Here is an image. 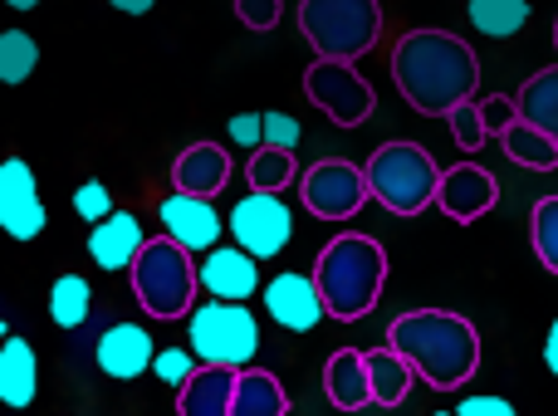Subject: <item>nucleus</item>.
I'll return each mask as SVG.
<instances>
[{
	"mask_svg": "<svg viewBox=\"0 0 558 416\" xmlns=\"http://www.w3.org/2000/svg\"><path fill=\"white\" fill-rule=\"evenodd\" d=\"M495 201H500V182H495L481 162H461V167H451V172H441L436 206H441L451 221H461V225L481 221V216L495 211Z\"/></svg>",
	"mask_w": 558,
	"mask_h": 416,
	"instance_id": "obj_15",
	"label": "nucleus"
},
{
	"mask_svg": "<svg viewBox=\"0 0 558 416\" xmlns=\"http://www.w3.org/2000/svg\"><path fill=\"white\" fill-rule=\"evenodd\" d=\"M39 64V45L25 29H0V84H25Z\"/></svg>",
	"mask_w": 558,
	"mask_h": 416,
	"instance_id": "obj_29",
	"label": "nucleus"
},
{
	"mask_svg": "<svg viewBox=\"0 0 558 416\" xmlns=\"http://www.w3.org/2000/svg\"><path fill=\"white\" fill-rule=\"evenodd\" d=\"M304 94H308V103H318V113L338 127H363L377 108L373 84L353 69V59H314V64L304 69Z\"/></svg>",
	"mask_w": 558,
	"mask_h": 416,
	"instance_id": "obj_8",
	"label": "nucleus"
},
{
	"mask_svg": "<svg viewBox=\"0 0 558 416\" xmlns=\"http://www.w3.org/2000/svg\"><path fill=\"white\" fill-rule=\"evenodd\" d=\"M153 358H157V343H153V333L143 329V323H108L104 333H98V343H94V363L104 368V378H113V382H133V378H143L147 368H153Z\"/></svg>",
	"mask_w": 558,
	"mask_h": 416,
	"instance_id": "obj_14",
	"label": "nucleus"
},
{
	"mask_svg": "<svg viewBox=\"0 0 558 416\" xmlns=\"http://www.w3.org/2000/svg\"><path fill=\"white\" fill-rule=\"evenodd\" d=\"M500 147L514 167H524V172H554L558 167V137H549L539 123H530V118H514V123L500 133Z\"/></svg>",
	"mask_w": 558,
	"mask_h": 416,
	"instance_id": "obj_22",
	"label": "nucleus"
},
{
	"mask_svg": "<svg viewBox=\"0 0 558 416\" xmlns=\"http://www.w3.org/2000/svg\"><path fill=\"white\" fill-rule=\"evenodd\" d=\"M456 416H514V407L505 397H461Z\"/></svg>",
	"mask_w": 558,
	"mask_h": 416,
	"instance_id": "obj_38",
	"label": "nucleus"
},
{
	"mask_svg": "<svg viewBox=\"0 0 558 416\" xmlns=\"http://www.w3.org/2000/svg\"><path fill=\"white\" fill-rule=\"evenodd\" d=\"M554 49H558V20H554Z\"/></svg>",
	"mask_w": 558,
	"mask_h": 416,
	"instance_id": "obj_43",
	"label": "nucleus"
},
{
	"mask_svg": "<svg viewBox=\"0 0 558 416\" xmlns=\"http://www.w3.org/2000/svg\"><path fill=\"white\" fill-rule=\"evenodd\" d=\"M196 270H202V294L211 299H251L260 290V255L245 245H216L196 260Z\"/></svg>",
	"mask_w": 558,
	"mask_h": 416,
	"instance_id": "obj_16",
	"label": "nucleus"
},
{
	"mask_svg": "<svg viewBox=\"0 0 558 416\" xmlns=\"http://www.w3.org/2000/svg\"><path fill=\"white\" fill-rule=\"evenodd\" d=\"M69 206H74V216L78 221H104V216H113L118 206H113V196H108V182H98V176H88V182H78V192L69 196Z\"/></svg>",
	"mask_w": 558,
	"mask_h": 416,
	"instance_id": "obj_33",
	"label": "nucleus"
},
{
	"mask_svg": "<svg viewBox=\"0 0 558 416\" xmlns=\"http://www.w3.org/2000/svg\"><path fill=\"white\" fill-rule=\"evenodd\" d=\"M471 25L490 39H510L530 25V0H471Z\"/></svg>",
	"mask_w": 558,
	"mask_h": 416,
	"instance_id": "obj_27",
	"label": "nucleus"
},
{
	"mask_svg": "<svg viewBox=\"0 0 558 416\" xmlns=\"http://www.w3.org/2000/svg\"><path fill=\"white\" fill-rule=\"evenodd\" d=\"M392 84L422 118H446L456 103L475 98L481 59L451 29H407L392 49Z\"/></svg>",
	"mask_w": 558,
	"mask_h": 416,
	"instance_id": "obj_1",
	"label": "nucleus"
},
{
	"mask_svg": "<svg viewBox=\"0 0 558 416\" xmlns=\"http://www.w3.org/2000/svg\"><path fill=\"white\" fill-rule=\"evenodd\" d=\"M5 339H10V323H5V319H0V343H5Z\"/></svg>",
	"mask_w": 558,
	"mask_h": 416,
	"instance_id": "obj_42",
	"label": "nucleus"
},
{
	"mask_svg": "<svg viewBox=\"0 0 558 416\" xmlns=\"http://www.w3.org/2000/svg\"><path fill=\"white\" fill-rule=\"evenodd\" d=\"M231 235H235V245H245L251 255L275 260V255L294 241V211L279 201V192L251 186V192L231 206Z\"/></svg>",
	"mask_w": 558,
	"mask_h": 416,
	"instance_id": "obj_10",
	"label": "nucleus"
},
{
	"mask_svg": "<svg viewBox=\"0 0 558 416\" xmlns=\"http://www.w3.org/2000/svg\"><path fill=\"white\" fill-rule=\"evenodd\" d=\"M235 15H241L245 29L270 35V29L279 25V15H284V5H279V0H235Z\"/></svg>",
	"mask_w": 558,
	"mask_h": 416,
	"instance_id": "obj_34",
	"label": "nucleus"
},
{
	"mask_svg": "<svg viewBox=\"0 0 558 416\" xmlns=\"http://www.w3.org/2000/svg\"><path fill=\"white\" fill-rule=\"evenodd\" d=\"M299 35L314 59H363L383 35L377 0H299Z\"/></svg>",
	"mask_w": 558,
	"mask_h": 416,
	"instance_id": "obj_6",
	"label": "nucleus"
},
{
	"mask_svg": "<svg viewBox=\"0 0 558 416\" xmlns=\"http://www.w3.org/2000/svg\"><path fill=\"white\" fill-rule=\"evenodd\" d=\"M235 382H241V368H231V363H202V368L177 388V412L182 416H231Z\"/></svg>",
	"mask_w": 558,
	"mask_h": 416,
	"instance_id": "obj_18",
	"label": "nucleus"
},
{
	"mask_svg": "<svg viewBox=\"0 0 558 416\" xmlns=\"http://www.w3.org/2000/svg\"><path fill=\"white\" fill-rule=\"evenodd\" d=\"M544 368L558 378V319L549 323V339H544Z\"/></svg>",
	"mask_w": 558,
	"mask_h": 416,
	"instance_id": "obj_39",
	"label": "nucleus"
},
{
	"mask_svg": "<svg viewBox=\"0 0 558 416\" xmlns=\"http://www.w3.org/2000/svg\"><path fill=\"white\" fill-rule=\"evenodd\" d=\"M143 245H147V231L133 211H113V216H104V221L88 225V260L108 274L133 270V260H137Z\"/></svg>",
	"mask_w": 558,
	"mask_h": 416,
	"instance_id": "obj_17",
	"label": "nucleus"
},
{
	"mask_svg": "<svg viewBox=\"0 0 558 416\" xmlns=\"http://www.w3.org/2000/svg\"><path fill=\"white\" fill-rule=\"evenodd\" d=\"M446 123H451V137H456V147H461V152H481V147L490 143V127H485L481 103H475V98L456 103L451 113H446Z\"/></svg>",
	"mask_w": 558,
	"mask_h": 416,
	"instance_id": "obj_31",
	"label": "nucleus"
},
{
	"mask_svg": "<svg viewBox=\"0 0 558 416\" xmlns=\"http://www.w3.org/2000/svg\"><path fill=\"white\" fill-rule=\"evenodd\" d=\"M245 176H251V186H260V192H284V186L299 182V167H294V147H255L251 162H245Z\"/></svg>",
	"mask_w": 558,
	"mask_h": 416,
	"instance_id": "obj_28",
	"label": "nucleus"
},
{
	"mask_svg": "<svg viewBox=\"0 0 558 416\" xmlns=\"http://www.w3.org/2000/svg\"><path fill=\"white\" fill-rule=\"evenodd\" d=\"M530 245L539 255V265L549 274H558V196H544L530 211Z\"/></svg>",
	"mask_w": 558,
	"mask_h": 416,
	"instance_id": "obj_30",
	"label": "nucleus"
},
{
	"mask_svg": "<svg viewBox=\"0 0 558 416\" xmlns=\"http://www.w3.org/2000/svg\"><path fill=\"white\" fill-rule=\"evenodd\" d=\"M314 280H318V294H324V304H328V319L357 323L377 309V299H383L387 250L373 241V235L343 231L318 250Z\"/></svg>",
	"mask_w": 558,
	"mask_h": 416,
	"instance_id": "obj_3",
	"label": "nucleus"
},
{
	"mask_svg": "<svg viewBox=\"0 0 558 416\" xmlns=\"http://www.w3.org/2000/svg\"><path fill=\"white\" fill-rule=\"evenodd\" d=\"M387 343L416 368V378L436 392H456L481 368V333L465 314L451 309H407L392 319Z\"/></svg>",
	"mask_w": 558,
	"mask_h": 416,
	"instance_id": "obj_2",
	"label": "nucleus"
},
{
	"mask_svg": "<svg viewBox=\"0 0 558 416\" xmlns=\"http://www.w3.org/2000/svg\"><path fill=\"white\" fill-rule=\"evenodd\" d=\"M481 118H485V127H490V137H500L505 127L520 118V103H514L510 94H490V98H481Z\"/></svg>",
	"mask_w": 558,
	"mask_h": 416,
	"instance_id": "obj_35",
	"label": "nucleus"
},
{
	"mask_svg": "<svg viewBox=\"0 0 558 416\" xmlns=\"http://www.w3.org/2000/svg\"><path fill=\"white\" fill-rule=\"evenodd\" d=\"M186 343L196 348L202 363H231V368H251L260 353V323L245 309V299H211L196 304L186 314Z\"/></svg>",
	"mask_w": 558,
	"mask_h": 416,
	"instance_id": "obj_7",
	"label": "nucleus"
},
{
	"mask_svg": "<svg viewBox=\"0 0 558 416\" xmlns=\"http://www.w3.org/2000/svg\"><path fill=\"white\" fill-rule=\"evenodd\" d=\"M211 201H216V196L177 192V186H172V196H162V201H157V221H162V231L172 235V241H182L192 255H206V250H216V245H221L226 225H231Z\"/></svg>",
	"mask_w": 558,
	"mask_h": 416,
	"instance_id": "obj_12",
	"label": "nucleus"
},
{
	"mask_svg": "<svg viewBox=\"0 0 558 416\" xmlns=\"http://www.w3.org/2000/svg\"><path fill=\"white\" fill-rule=\"evenodd\" d=\"M299 196H304V211L318 216V221H353L367 206L373 186H367L363 167L343 162V157H318L299 182Z\"/></svg>",
	"mask_w": 558,
	"mask_h": 416,
	"instance_id": "obj_9",
	"label": "nucleus"
},
{
	"mask_svg": "<svg viewBox=\"0 0 558 416\" xmlns=\"http://www.w3.org/2000/svg\"><path fill=\"white\" fill-rule=\"evenodd\" d=\"M226 133H231V143H235V147L255 152V147H265V113H235Z\"/></svg>",
	"mask_w": 558,
	"mask_h": 416,
	"instance_id": "obj_36",
	"label": "nucleus"
},
{
	"mask_svg": "<svg viewBox=\"0 0 558 416\" xmlns=\"http://www.w3.org/2000/svg\"><path fill=\"white\" fill-rule=\"evenodd\" d=\"M265 314L289 333H314L318 323L328 319V304H324V294H318L314 274L284 270L265 284Z\"/></svg>",
	"mask_w": 558,
	"mask_h": 416,
	"instance_id": "obj_13",
	"label": "nucleus"
},
{
	"mask_svg": "<svg viewBox=\"0 0 558 416\" xmlns=\"http://www.w3.org/2000/svg\"><path fill=\"white\" fill-rule=\"evenodd\" d=\"M39 392V358L29 348V339H15L10 333L0 343V402L5 407H29Z\"/></svg>",
	"mask_w": 558,
	"mask_h": 416,
	"instance_id": "obj_21",
	"label": "nucleus"
},
{
	"mask_svg": "<svg viewBox=\"0 0 558 416\" xmlns=\"http://www.w3.org/2000/svg\"><path fill=\"white\" fill-rule=\"evenodd\" d=\"M231 172H235V162L221 143H192L172 162V186L177 192H196V196H221Z\"/></svg>",
	"mask_w": 558,
	"mask_h": 416,
	"instance_id": "obj_19",
	"label": "nucleus"
},
{
	"mask_svg": "<svg viewBox=\"0 0 558 416\" xmlns=\"http://www.w3.org/2000/svg\"><path fill=\"white\" fill-rule=\"evenodd\" d=\"M299 137H304V133H299V118L294 113H279V108H275V113H265V143H270V147H294Z\"/></svg>",
	"mask_w": 558,
	"mask_h": 416,
	"instance_id": "obj_37",
	"label": "nucleus"
},
{
	"mask_svg": "<svg viewBox=\"0 0 558 416\" xmlns=\"http://www.w3.org/2000/svg\"><path fill=\"white\" fill-rule=\"evenodd\" d=\"M373 201H383L392 216H422L426 206H436L441 192V167L426 152L422 143H383L373 157L363 162Z\"/></svg>",
	"mask_w": 558,
	"mask_h": 416,
	"instance_id": "obj_5",
	"label": "nucleus"
},
{
	"mask_svg": "<svg viewBox=\"0 0 558 416\" xmlns=\"http://www.w3.org/2000/svg\"><path fill=\"white\" fill-rule=\"evenodd\" d=\"M367 382H373L377 407H402L412 382H416V368L392 348V343H383V348L367 353Z\"/></svg>",
	"mask_w": 558,
	"mask_h": 416,
	"instance_id": "obj_23",
	"label": "nucleus"
},
{
	"mask_svg": "<svg viewBox=\"0 0 558 416\" xmlns=\"http://www.w3.org/2000/svg\"><path fill=\"white\" fill-rule=\"evenodd\" d=\"M113 10H123V15H147V10L157 5V0H108Z\"/></svg>",
	"mask_w": 558,
	"mask_h": 416,
	"instance_id": "obj_40",
	"label": "nucleus"
},
{
	"mask_svg": "<svg viewBox=\"0 0 558 416\" xmlns=\"http://www.w3.org/2000/svg\"><path fill=\"white\" fill-rule=\"evenodd\" d=\"M88 309H94V290H88L84 274H59V280L49 284V319H54L59 329H84Z\"/></svg>",
	"mask_w": 558,
	"mask_h": 416,
	"instance_id": "obj_26",
	"label": "nucleus"
},
{
	"mask_svg": "<svg viewBox=\"0 0 558 416\" xmlns=\"http://www.w3.org/2000/svg\"><path fill=\"white\" fill-rule=\"evenodd\" d=\"M49 225V211L39 201V182L29 172L25 157H5L0 162V231L10 241H39Z\"/></svg>",
	"mask_w": 558,
	"mask_h": 416,
	"instance_id": "obj_11",
	"label": "nucleus"
},
{
	"mask_svg": "<svg viewBox=\"0 0 558 416\" xmlns=\"http://www.w3.org/2000/svg\"><path fill=\"white\" fill-rule=\"evenodd\" d=\"M324 392L338 412H363L373 402V382H367V353L338 348L324 363Z\"/></svg>",
	"mask_w": 558,
	"mask_h": 416,
	"instance_id": "obj_20",
	"label": "nucleus"
},
{
	"mask_svg": "<svg viewBox=\"0 0 558 416\" xmlns=\"http://www.w3.org/2000/svg\"><path fill=\"white\" fill-rule=\"evenodd\" d=\"M10 10H35V5H45V0H5Z\"/></svg>",
	"mask_w": 558,
	"mask_h": 416,
	"instance_id": "obj_41",
	"label": "nucleus"
},
{
	"mask_svg": "<svg viewBox=\"0 0 558 416\" xmlns=\"http://www.w3.org/2000/svg\"><path fill=\"white\" fill-rule=\"evenodd\" d=\"M133 294L153 319H186L196 309V290H202V270L196 255L172 235H153L133 260Z\"/></svg>",
	"mask_w": 558,
	"mask_h": 416,
	"instance_id": "obj_4",
	"label": "nucleus"
},
{
	"mask_svg": "<svg viewBox=\"0 0 558 416\" xmlns=\"http://www.w3.org/2000/svg\"><path fill=\"white\" fill-rule=\"evenodd\" d=\"M196 368H202V358H196L192 343H186V348H157V358H153V378H162L172 392L182 388Z\"/></svg>",
	"mask_w": 558,
	"mask_h": 416,
	"instance_id": "obj_32",
	"label": "nucleus"
},
{
	"mask_svg": "<svg viewBox=\"0 0 558 416\" xmlns=\"http://www.w3.org/2000/svg\"><path fill=\"white\" fill-rule=\"evenodd\" d=\"M514 103H520V118H530V123H539L549 137H558V64L539 69L534 78H524Z\"/></svg>",
	"mask_w": 558,
	"mask_h": 416,
	"instance_id": "obj_25",
	"label": "nucleus"
},
{
	"mask_svg": "<svg viewBox=\"0 0 558 416\" xmlns=\"http://www.w3.org/2000/svg\"><path fill=\"white\" fill-rule=\"evenodd\" d=\"M289 412V392L279 388V378L270 368H241V382H235V407L231 416H284Z\"/></svg>",
	"mask_w": 558,
	"mask_h": 416,
	"instance_id": "obj_24",
	"label": "nucleus"
}]
</instances>
